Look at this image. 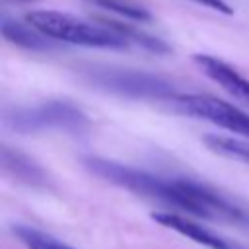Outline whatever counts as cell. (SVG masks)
Listing matches in <instances>:
<instances>
[{
	"mask_svg": "<svg viewBox=\"0 0 249 249\" xmlns=\"http://www.w3.org/2000/svg\"><path fill=\"white\" fill-rule=\"evenodd\" d=\"M86 165L99 177L128 189L136 195H144L154 200H161L169 206L181 208L187 214L214 220H241L239 208L231 206L226 198L210 191L208 187L189 181V179H163L142 169H134L117 161L89 158Z\"/></svg>",
	"mask_w": 249,
	"mask_h": 249,
	"instance_id": "obj_1",
	"label": "cell"
},
{
	"mask_svg": "<svg viewBox=\"0 0 249 249\" xmlns=\"http://www.w3.org/2000/svg\"><path fill=\"white\" fill-rule=\"evenodd\" d=\"M27 21L54 41L95 49H126L128 41L109 25L91 23L70 14L54 10H35L27 14Z\"/></svg>",
	"mask_w": 249,
	"mask_h": 249,
	"instance_id": "obj_2",
	"label": "cell"
},
{
	"mask_svg": "<svg viewBox=\"0 0 249 249\" xmlns=\"http://www.w3.org/2000/svg\"><path fill=\"white\" fill-rule=\"evenodd\" d=\"M171 101L177 105L179 111L191 117L204 119L220 128L249 138V115L228 101L206 93H181L173 95Z\"/></svg>",
	"mask_w": 249,
	"mask_h": 249,
	"instance_id": "obj_3",
	"label": "cell"
},
{
	"mask_svg": "<svg viewBox=\"0 0 249 249\" xmlns=\"http://www.w3.org/2000/svg\"><path fill=\"white\" fill-rule=\"evenodd\" d=\"M91 80L115 93L130 97H173L171 84L160 76L140 70H99Z\"/></svg>",
	"mask_w": 249,
	"mask_h": 249,
	"instance_id": "obj_4",
	"label": "cell"
},
{
	"mask_svg": "<svg viewBox=\"0 0 249 249\" xmlns=\"http://www.w3.org/2000/svg\"><path fill=\"white\" fill-rule=\"evenodd\" d=\"M86 123L88 119L80 109L62 101H49L39 107L14 115V126L23 132L41 130V128L80 130L82 126H86Z\"/></svg>",
	"mask_w": 249,
	"mask_h": 249,
	"instance_id": "obj_5",
	"label": "cell"
},
{
	"mask_svg": "<svg viewBox=\"0 0 249 249\" xmlns=\"http://www.w3.org/2000/svg\"><path fill=\"white\" fill-rule=\"evenodd\" d=\"M150 218L154 222H158L160 226L167 228V230H173L189 239H193L195 243L198 245H204L208 249H249L237 241H231L220 233H214L212 230L181 216V214H175V212H152Z\"/></svg>",
	"mask_w": 249,
	"mask_h": 249,
	"instance_id": "obj_6",
	"label": "cell"
},
{
	"mask_svg": "<svg viewBox=\"0 0 249 249\" xmlns=\"http://www.w3.org/2000/svg\"><path fill=\"white\" fill-rule=\"evenodd\" d=\"M195 62L210 80H214L231 97L249 105V80L243 78L235 68L210 54H195Z\"/></svg>",
	"mask_w": 249,
	"mask_h": 249,
	"instance_id": "obj_7",
	"label": "cell"
},
{
	"mask_svg": "<svg viewBox=\"0 0 249 249\" xmlns=\"http://www.w3.org/2000/svg\"><path fill=\"white\" fill-rule=\"evenodd\" d=\"M2 35L4 39H8L10 43L27 49V51H49L53 49V41L51 37H47L43 31H39L35 25L27 23H19L14 19H2Z\"/></svg>",
	"mask_w": 249,
	"mask_h": 249,
	"instance_id": "obj_8",
	"label": "cell"
},
{
	"mask_svg": "<svg viewBox=\"0 0 249 249\" xmlns=\"http://www.w3.org/2000/svg\"><path fill=\"white\" fill-rule=\"evenodd\" d=\"M2 165H4V169L8 173H12L14 177L23 179L27 183H39V181L45 179V175H43V171H41L39 165H35L23 154L10 150L8 146L2 150Z\"/></svg>",
	"mask_w": 249,
	"mask_h": 249,
	"instance_id": "obj_9",
	"label": "cell"
},
{
	"mask_svg": "<svg viewBox=\"0 0 249 249\" xmlns=\"http://www.w3.org/2000/svg\"><path fill=\"white\" fill-rule=\"evenodd\" d=\"M14 235L27 247V249H74L70 247L68 243L56 239L54 235L51 233H45L37 228H31V226H14Z\"/></svg>",
	"mask_w": 249,
	"mask_h": 249,
	"instance_id": "obj_10",
	"label": "cell"
},
{
	"mask_svg": "<svg viewBox=\"0 0 249 249\" xmlns=\"http://www.w3.org/2000/svg\"><path fill=\"white\" fill-rule=\"evenodd\" d=\"M206 146L226 158L231 160H241L245 163H249V142H241L235 138H226V136H218V134H210L204 138Z\"/></svg>",
	"mask_w": 249,
	"mask_h": 249,
	"instance_id": "obj_11",
	"label": "cell"
},
{
	"mask_svg": "<svg viewBox=\"0 0 249 249\" xmlns=\"http://www.w3.org/2000/svg\"><path fill=\"white\" fill-rule=\"evenodd\" d=\"M109 27H113L115 31H119L128 43L132 41V43H136V45H140V47H144V49H148V51H154V53H167L169 51V47L161 41V39H158V37H152V35H148V33H144V31H138V29H134V27H130V25H121L119 21H105Z\"/></svg>",
	"mask_w": 249,
	"mask_h": 249,
	"instance_id": "obj_12",
	"label": "cell"
},
{
	"mask_svg": "<svg viewBox=\"0 0 249 249\" xmlns=\"http://www.w3.org/2000/svg\"><path fill=\"white\" fill-rule=\"evenodd\" d=\"M91 2L101 6V8H105V10L117 12L119 16L134 19V21H150L152 19V14L146 8H142V6H138V4H134L130 0H91Z\"/></svg>",
	"mask_w": 249,
	"mask_h": 249,
	"instance_id": "obj_13",
	"label": "cell"
},
{
	"mask_svg": "<svg viewBox=\"0 0 249 249\" xmlns=\"http://www.w3.org/2000/svg\"><path fill=\"white\" fill-rule=\"evenodd\" d=\"M191 2L200 4V6H204V8H212V10L222 12V14H226V16H230V14L233 12V10L230 8V4L224 2V0H191Z\"/></svg>",
	"mask_w": 249,
	"mask_h": 249,
	"instance_id": "obj_14",
	"label": "cell"
},
{
	"mask_svg": "<svg viewBox=\"0 0 249 249\" xmlns=\"http://www.w3.org/2000/svg\"><path fill=\"white\" fill-rule=\"evenodd\" d=\"M19 2H29V0H19Z\"/></svg>",
	"mask_w": 249,
	"mask_h": 249,
	"instance_id": "obj_15",
	"label": "cell"
}]
</instances>
